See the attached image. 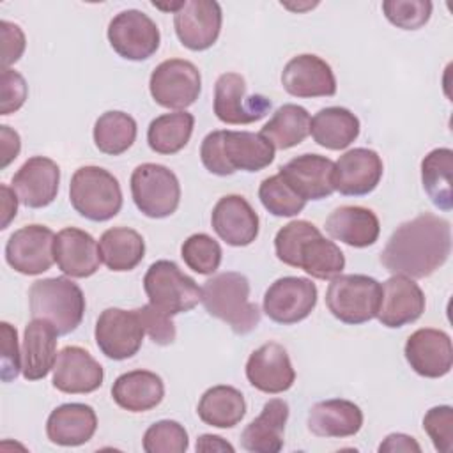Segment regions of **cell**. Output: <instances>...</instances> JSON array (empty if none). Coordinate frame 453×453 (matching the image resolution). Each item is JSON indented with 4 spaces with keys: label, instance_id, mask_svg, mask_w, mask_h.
Segmentation results:
<instances>
[{
    "label": "cell",
    "instance_id": "83f0119b",
    "mask_svg": "<svg viewBox=\"0 0 453 453\" xmlns=\"http://www.w3.org/2000/svg\"><path fill=\"white\" fill-rule=\"evenodd\" d=\"M57 329L42 319H32L23 333L21 373L27 380L44 379L57 359Z\"/></svg>",
    "mask_w": 453,
    "mask_h": 453
},
{
    "label": "cell",
    "instance_id": "d4e9b609",
    "mask_svg": "<svg viewBox=\"0 0 453 453\" xmlns=\"http://www.w3.org/2000/svg\"><path fill=\"white\" fill-rule=\"evenodd\" d=\"M334 163L320 154H301L280 166L283 180L304 200H322L334 191Z\"/></svg>",
    "mask_w": 453,
    "mask_h": 453
},
{
    "label": "cell",
    "instance_id": "ac0fdd59",
    "mask_svg": "<svg viewBox=\"0 0 453 453\" xmlns=\"http://www.w3.org/2000/svg\"><path fill=\"white\" fill-rule=\"evenodd\" d=\"M425 304V294L412 278L393 274L380 285L377 319L386 327H403L423 315Z\"/></svg>",
    "mask_w": 453,
    "mask_h": 453
},
{
    "label": "cell",
    "instance_id": "d6986e66",
    "mask_svg": "<svg viewBox=\"0 0 453 453\" xmlns=\"http://www.w3.org/2000/svg\"><path fill=\"white\" fill-rule=\"evenodd\" d=\"M384 165L380 156L366 147H356L338 157L333 170L334 191L345 196L372 193L382 179Z\"/></svg>",
    "mask_w": 453,
    "mask_h": 453
},
{
    "label": "cell",
    "instance_id": "5bb4252c",
    "mask_svg": "<svg viewBox=\"0 0 453 453\" xmlns=\"http://www.w3.org/2000/svg\"><path fill=\"white\" fill-rule=\"evenodd\" d=\"M214 113L232 126L260 120L271 110V101L262 94H246V81L237 73H223L214 83Z\"/></svg>",
    "mask_w": 453,
    "mask_h": 453
},
{
    "label": "cell",
    "instance_id": "681fc988",
    "mask_svg": "<svg viewBox=\"0 0 453 453\" xmlns=\"http://www.w3.org/2000/svg\"><path fill=\"white\" fill-rule=\"evenodd\" d=\"M0 140H2V168L9 166L21 150L19 134L9 126H0Z\"/></svg>",
    "mask_w": 453,
    "mask_h": 453
},
{
    "label": "cell",
    "instance_id": "f6af8a7d",
    "mask_svg": "<svg viewBox=\"0 0 453 453\" xmlns=\"http://www.w3.org/2000/svg\"><path fill=\"white\" fill-rule=\"evenodd\" d=\"M138 319L143 326V331L150 336V340L157 345H170L175 340V324L170 315L154 308L150 303L136 308Z\"/></svg>",
    "mask_w": 453,
    "mask_h": 453
},
{
    "label": "cell",
    "instance_id": "d6a6232c",
    "mask_svg": "<svg viewBox=\"0 0 453 453\" xmlns=\"http://www.w3.org/2000/svg\"><path fill=\"white\" fill-rule=\"evenodd\" d=\"M359 119L343 106L319 110L310 122V134L324 149H347L359 136Z\"/></svg>",
    "mask_w": 453,
    "mask_h": 453
},
{
    "label": "cell",
    "instance_id": "cb8c5ba5",
    "mask_svg": "<svg viewBox=\"0 0 453 453\" xmlns=\"http://www.w3.org/2000/svg\"><path fill=\"white\" fill-rule=\"evenodd\" d=\"M211 225L228 246H250L258 235V214L241 195L221 196L211 214Z\"/></svg>",
    "mask_w": 453,
    "mask_h": 453
},
{
    "label": "cell",
    "instance_id": "7bdbcfd3",
    "mask_svg": "<svg viewBox=\"0 0 453 453\" xmlns=\"http://www.w3.org/2000/svg\"><path fill=\"white\" fill-rule=\"evenodd\" d=\"M432 2L428 0H386L382 12L386 19L402 30H418L425 27L432 16Z\"/></svg>",
    "mask_w": 453,
    "mask_h": 453
},
{
    "label": "cell",
    "instance_id": "bcb514c9",
    "mask_svg": "<svg viewBox=\"0 0 453 453\" xmlns=\"http://www.w3.org/2000/svg\"><path fill=\"white\" fill-rule=\"evenodd\" d=\"M28 96V87L25 78L14 69H2V101L0 113L9 115L18 111Z\"/></svg>",
    "mask_w": 453,
    "mask_h": 453
},
{
    "label": "cell",
    "instance_id": "30bf717a",
    "mask_svg": "<svg viewBox=\"0 0 453 453\" xmlns=\"http://www.w3.org/2000/svg\"><path fill=\"white\" fill-rule=\"evenodd\" d=\"M149 90L159 106L182 111L198 99L202 76L193 62L184 58H168L152 71Z\"/></svg>",
    "mask_w": 453,
    "mask_h": 453
},
{
    "label": "cell",
    "instance_id": "d590c367",
    "mask_svg": "<svg viewBox=\"0 0 453 453\" xmlns=\"http://www.w3.org/2000/svg\"><path fill=\"white\" fill-rule=\"evenodd\" d=\"M310 122L311 117L306 108L287 103L273 113L269 122L260 129V134L274 149L287 150L299 145L310 134Z\"/></svg>",
    "mask_w": 453,
    "mask_h": 453
},
{
    "label": "cell",
    "instance_id": "4fadbf2b",
    "mask_svg": "<svg viewBox=\"0 0 453 453\" xmlns=\"http://www.w3.org/2000/svg\"><path fill=\"white\" fill-rule=\"evenodd\" d=\"M143 326L136 310L106 308L96 322L94 338L99 350L113 361L133 357L143 342Z\"/></svg>",
    "mask_w": 453,
    "mask_h": 453
},
{
    "label": "cell",
    "instance_id": "8fae6325",
    "mask_svg": "<svg viewBox=\"0 0 453 453\" xmlns=\"http://www.w3.org/2000/svg\"><path fill=\"white\" fill-rule=\"evenodd\" d=\"M106 35L113 51L133 62L152 57L161 41L157 25L138 9H127L115 14L108 25Z\"/></svg>",
    "mask_w": 453,
    "mask_h": 453
},
{
    "label": "cell",
    "instance_id": "7c38bea8",
    "mask_svg": "<svg viewBox=\"0 0 453 453\" xmlns=\"http://www.w3.org/2000/svg\"><path fill=\"white\" fill-rule=\"evenodd\" d=\"M317 304V287L310 278L283 276L269 285L264 294L265 315L283 326L304 320Z\"/></svg>",
    "mask_w": 453,
    "mask_h": 453
},
{
    "label": "cell",
    "instance_id": "52a82bcc",
    "mask_svg": "<svg viewBox=\"0 0 453 453\" xmlns=\"http://www.w3.org/2000/svg\"><path fill=\"white\" fill-rule=\"evenodd\" d=\"M380 283L366 274H338L326 290V306L334 319L357 326L377 317Z\"/></svg>",
    "mask_w": 453,
    "mask_h": 453
},
{
    "label": "cell",
    "instance_id": "484cf974",
    "mask_svg": "<svg viewBox=\"0 0 453 453\" xmlns=\"http://www.w3.org/2000/svg\"><path fill=\"white\" fill-rule=\"evenodd\" d=\"M53 255L58 269L71 278H88L103 262L96 239L74 226L62 228L55 235Z\"/></svg>",
    "mask_w": 453,
    "mask_h": 453
},
{
    "label": "cell",
    "instance_id": "3957f363",
    "mask_svg": "<svg viewBox=\"0 0 453 453\" xmlns=\"http://www.w3.org/2000/svg\"><path fill=\"white\" fill-rule=\"evenodd\" d=\"M274 150L260 133L218 129L202 140L200 159L211 173L226 177L237 170H264L273 163Z\"/></svg>",
    "mask_w": 453,
    "mask_h": 453
},
{
    "label": "cell",
    "instance_id": "5b68a950",
    "mask_svg": "<svg viewBox=\"0 0 453 453\" xmlns=\"http://www.w3.org/2000/svg\"><path fill=\"white\" fill-rule=\"evenodd\" d=\"M28 304L32 319L48 320L60 336L73 333L85 313L81 288L64 276L34 281L28 290Z\"/></svg>",
    "mask_w": 453,
    "mask_h": 453
},
{
    "label": "cell",
    "instance_id": "8992f818",
    "mask_svg": "<svg viewBox=\"0 0 453 453\" xmlns=\"http://www.w3.org/2000/svg\"><path fill=\"white\" fill-rule=\"evenodd\" d=\"M69 202L80 216L90 221H108L122 209V189L108 170L81 166L71 177Z\"/></svg>",
    "mask_w": 453,
    "mask_h": 453
},
{
    "label": "cell",
    "instance_id": "4dcf8cb0",
    "mask_svg": "<svg viewBox=\"0 0 453 453\" xmlns=\"http://www.w3.org/2000/svg\"><path fill=\"white\" fill-rule=\"evenodd\" d=\"M96 428V411L87 403H62L46 421V435L58 446H81L92 439Z\"/></svg>",
    "mask_w": 453,
    "mask_h": 453
},
{
    "label": "cell",
    "instance_id": "7dc6e473",
    "mask_svg": "<svg viewBox=\"0 0 453 453\" xmlns=\"http://www.w3.org/2000/svg\"><path fill=\"white\" fill-rule=\"evenodd\" d=\"M2 329V380L11 382L21 370V352L18 349V333L9 322L0 324Z\"/></svg>",
    "mask_w": 453,
    "mask_h": 453
},
{
    "label": "cell",
    "instance_id": "1f68e13d",
    "mask_svg": "<svg viewBox=\"0 0 453 453\" xmlns=\"http://www.w3.org/2000/svg\"><path fill=\"white\" fill-rule=\"evenodd\" d=\"M115 403L129 412H145L165 398L163 379L150 370H131L119 375L111 386Z\"/></svg>",
    "mask_w": 453,
    "mask_h": 453
},
{
    "label": "cell",
    "instance_id": "f5cc1de1",
    "mask_svg": "<svg viewBox=\"0 0 453 453\" xmlns=\"http://www.w3.org/2000/svg\"><path fill=\"white\" fill-rule=\"evenodd\" d=\"M196 451L202 453H211V451H230L234 453V446L230 442H226L223 437L219 435H212V434H203L198 437L196 441Z\"/></svg>",
    "mask_w": 453,
    "mask_h": 453
},
{
    "label": "cell",
    "instance_id": "f546056e",
    "mask_svg": "<svg viewBox=\"0 0 453 453\" xmlns=\"http://www.w3.org/2000/svg\"><path fill=\"white\" fill-rule=\"evenodd\" d=\"M326 232L347 246L368 248L379 239L380 223L372 209L342 205L327 216Z\"/></svg>",
    "mask_w": 453,
    "mask_h": 453
},
{
    "label": "cell",
    "instance_id": "60d3db41",
    "mask_svg": "<svg viewBox=\"0 0 453 453\" xmlns=\"http://www.w3.org/2000/svg\"><path fill=\"white\" fill-rule=\"evenodd\" d=\"M221 246L207 234H193L180 246L184 264L198 274H212L221 264Z\"/></svg>",
    "mask_w": 453,
    "mask_h": 453
},
{
    "label": "cell",
    "instance_id": "c3c4849f",
    "mask_svg": "<svg viewBox=\"0 0 453 453\" xmlns=\"http://www.w3.org/2000/svg\"><path fill=\"white\" fill-rule=\"evenodd\" d=\"M2 32V69H9V65L16 64L25 51V34L23 30L11 21H0Z\"/></svg>",
    "mask_w": 453,
    "mask_h": 453
},
{
    "label": "cell",
    "instance_id": "816d5d0a",
    "mask_svg": "<svg viewBox=\"0 0 453 453\" xmlns=\"http://www.w3.org/2000/svg\"><path fill=\"white\" fill-rule=\"evenodd\" d=\"M0 193H2V230H5L9 226V223L16 218L18 212V195L14 193V189H11L9 186L2 184L0 186Z\"/></svg>",
    "mask_w": 453,
    "mask_h": 453
},
{
    "label": "cell",
    "instance_id": "2e32d148",
    "mask_svg": "<svg viewBox=\"0 0 453 453\" xmlns=\"http://www.w3.org/2000/svg\"><path fill=\"white\" fill-rule=\"evenodd\" d=\"M221 21V7L214 0H184L173 14L175 34L191 51L209 50L219 37Z\"/></svg>",
    "mask_w": 453,
    "mask_h": 453
},
{
    "label": "cell",
    "instance_id": "e575fe53",
    "mask_svg": "<svg viewBox=\"0 0 453 453\" xmlns=\"http://www.w3.org/2000/svg\"><path fill=\"white\" fill-rule=\"evenodd\" d=\"M198 418L216 428H232L246 414V400L242 393L232 386H212L209 388L196 407Z\"/></svg>",
    "mask_w": 453,
    "mask_h": 453
},
{
    "label": "cell",
    "instance_id": "9c48e42d",
    "mask_svg": "<svg viewBox=\"0 0 453 453\" xmlns=\"http://www.w3.org/2000/svg\"><path fill=\"white\" fill-rule=\"evenodd\" d=\"M131 195L142 214L161 219L177 211L180 203V184L177 175L165 165L143 163L131 173Z\"/></svg>",
    "mask_w": 453,
    "mask_h": 453
},
{
    "label": "cell",
    "instance_id": "b9f144b4",
    "mask_svg": "<svg viewBox=\"0 0 453 453\" xmlns=\"http://www.w3.org/2000/svg\"><path fill=\"white\" fill-rule=\"evenodd\" d=\"M142 446L147 453H184L189 448V439L179 421L161 419L145 430Z\"/></svg>",
    "mask_w": 453,
    "mask_h": 453
},
{
    "label": "cell",
    "instance_id": "f907efd6",
    "mask_svg": "<svg viewBox=\"0 0 453 453\" xmlns=\"http://www.w3.org/2000/svg\"><path fill=\"white\" fill-rule=\"evenodd\" d=\"M379 451L382 453H395V451H421V446L418 444V441L407 434H389L379 446Z\"/></svg>",
    "mask_w": 453,
    "mask_h": 453
},
{
    "label": "cell",
    "instance_id": "e0dca14e",
    "mask_svg": "<svg viewBox=\"0 0 453 453\" xmlns=\"http://www.w3.org/2000/svg\"><path fill=\"white\" fill-rule=\"evenodd\" d=\"M409 366L421 377L439 379L453 366V347L448 333L434 327L414 331L403 347Z\"/></svg>",
    "mask_w": 453,
    "mask_h": 453
},
{
    "label": "cell",
    "instance_id": "6da1fadb",
    "mask_svg": "<svg viewBox=\"0 0 453 453\" xmlns=\"http://www.w3.org/2000/svg\"><path fill=\"white\" fill-rule=\"evenodd\" d=\"M451 253V223L423 212L402 223L380 251V264L391 274L426 278L446 264Z\"/></svg>",
    "mask_w": 453,
    "mask_h": 453
},
{
    "label": "cell",
    "instance_id": "7402d4cb",
    "mask_svg": "<svg viewBox=\"0 0 453 453\" xmlns=\"http://www.w3.org/2000/svg\"><path fill=\"white\" fill-rule=\"evenodd\" d=\"M53 388L67 395H85L101 388L103 366L81 347H64L53 365Z\"/></svg>",
    "mask_w": 453,
    "mask_h": 453
},
{
    "label": "cell",
    "instance_id": "f35d334b",
    "mask_svg": "<svg viewBox=\"0 0 453 453\" xmlns=\"http://www.w3.org/2000/svg\"><path fill=\"white\" fill-rule=\"evenodd\" d=\"M136 122L129 113L111 110L99 115L94 124V143L108 156L124 154L136 140Z\"/></svg>",
    "mask_w": 453,
    "mask_h": 453
},
{
    "label": "cell",
    "instance_id": "8d00e7d4",
    "mask_svg": "<svg viewBox=\"0 0 453 453\" xmlns=\"http://www.w3.org/2000/svg\"><path fill=\"white\" fill-rule=\"evenodd\" d=\"M453 173V150L439 147L430 150L421 161V182L430 202L441 211L453 209L451 191Z\"/></svg>",
    "mask_w": 453,
    "mask_h": 453
},
{
    "label": "cell",
    "instance_id": "603a6c76",
    "mask_svg": "<svg viewBox=\"0 0 453 453\" xmlns=\"http://www.w3.org/2000/svg\"><path fill=\"white\" fill-rule=\"evenodd\" d=\"M11 184L25 207L41 209L57 198L60 168L50 157L34 156L19 166V170L12 175Z\"/></svg>",
    "mask_w": 453,
    "mask_h": 453
},
{
    "label": "cell",
    "instance_id": "277c9868",
    "mask_svg": "<svg viewBox=\"0 0 453 453\" xmlns=\"http://www.w3.org/2000/svg\"><path fill=\"white\" fill-rule=\"evenodd\" d=\"M200 303L235 334H248L260 324V310L250 301V281L241 273L226 271L209 278L202 287Z\"/></svg>",
    "mask_w": 453,
    "mask_h": 453
},
{
    "label": "cell",
    "instance_id": "44dd1931",
    "mask_svg": "<svg viewBox=\"0 0 453 453\" xmlns=\"http://www.w3.org/2000/svg\"><path fill=\"white\" fill-rule=\"evenodd\" d=\"M281 85L294 97H331L336 78L331 65L313 53L292 57L281 71Z\"/></svg>",
    "mask_w": 453,
    "mask_h": 453
},
{
    "label": "cell",
    "instance_id": "ffe728a7",
    "mask_svg": "<svg viewBox=\"0 0 453 453\" xmlns=\"http://www.w3.org/2000/svg\"><path fill=\"white\" fill-rule=\"evenodd\" d=\"M246 379L255 389L267 395L290 389L296 380V370L287 349L276 342L260 345L246 361Z\"/></svg>",
    "mask_w": 453,
    "mask_h": 453
},
{
    "label": "cell",
    "instance_id": "ba28073f",
    "mask_svg": "<svg viewBox=\"0 0 453 453\" xmlns=\"http://www.w3.org/2000/svg\"><path fill=\"white\" fill-rule=\"evenodd\" d=\"M143 288L149 303L170 317L193 310L202 299V287L172 260L150 264L143 276Z\"/></svg>",
    "mask_w": 453,
    "mask_h": 453
},
{
    "label": "cell",
    "instance_id": "4316f807",
    "mask_svg": "<svg viewBox=\"0 0 453 453\" xmlns=\"http://www.w3.org/2000/svg\"><path fill=\"white\" fill-rule=\"evenodd\" d=\"M308 430L317 437L343 439L356 435L363 426V411L350 400L331 398L311 405Z\"/></svg>",
    "mask_w": 453,
    "mask_h": 453
},
{
    "label": "cell",
    "instance_id": "7a4b0ae2",
    "mask_svg": "<svg viewBox=\"0 0 453 453\" xmlns=\"http://www.w3.org/2000/svg\"><path fill=\"white\" fill-rule=\"evenodd\" d=\"M274 251L278 260L317 280H333L345 269L340 246L306 219H294L281 226L274 237Z\"/></svg>",
    "mask_w": 453,
    "mask_h": 453
},
{
    "label": "cell",
    "instance_id": "74e56055",
    "mask_svg": "<svg viewBox=\"0 0 453 453\" xmlns=\"http://www.w3.org/2000/svg\"><path fill=\"white\" fill-rule=\"evenodd\" d=\"M195 117L188 111H172L156 117L147 129L149 147L157 154H175L182 150L193 134Z\"/></svg>",
    "mask_w": 453,
    "mask_h": 453
},
{
    "label": "cell",
    "instance_id": "ee69618b",
    "mask_svg": "<svg viewBox=\"0 0 453 453\" xmlns=\"http://www.w3.org/2000/svg\"><path fill=\"white\" fill-rule=\"evenodd\" d=\"M423 430L441 453L453 451V409L449 405L432 407L423 418Z\"/></svg>",
    "mask_w": 453,
    "mask_h": 453
},
{
    "label": "cell",
    "instance_id": "9a60e30c",
    "mask_svg": "<svg viewBox=\"0 0 453 453\" xmlns=\"http://www.w3.org/2000/svg\"><path fill=\"white\" fill-rule=\"evenodd\" d=\"M55 234L44 225H27L11 234L5 244V260L19 274L46 273L53 262Z\"/></svg>",
    "mask_w": 453,
    "mask_h": 453
},
{
    "label": "cell",
    "instance_id": "ab89813d",
    "mask_svg": "<svg viewBox=\"0 0 453 453\" xmlns=\"http://www.w3.org/2000/svg\"><path fill=\"white\" fill-rule=\"evenodd\" d=\"M258 198L262 205L278 218L297 216L306 205V202L283 180L280 173L271 175L260 182Z\"/></svg>",
    "mask_w": 453,
    "mask_h": 453
},
{
    "label": "cell",
    "instance_id": "836d02e7",
    "mask_svg": "<svg viewBox=\"0 0 453 453\" xmlns=\"http://www.w3.org/2000/svg\"><path fill=\"white\" fill-rule=\"evenodd\" d=\"M99 253L103 264L115 273L134 269L145 255L143 237L127 226L108 228L99 239Z\"/></svg>",
    "mask_w": 453,
    "mask_h": 453
},
{
    "label": "cell",
    "instance_id": "f1b7e54d",
    "mask_svg": "<svg viewBox=\"0 0 453 453\" xmlns=\"http://www.w3.org/2000/svg\"><path fill=\"white\" fill-rule=\"evenodd\" d=\"M287 419L288 403L281 398H271L264 403L260 414L242 430V448L250 453H278L285 442L283 434Z\"/></svg>",
    "mask_w": 453,
    "mask_h": 453
}]
</instances>
